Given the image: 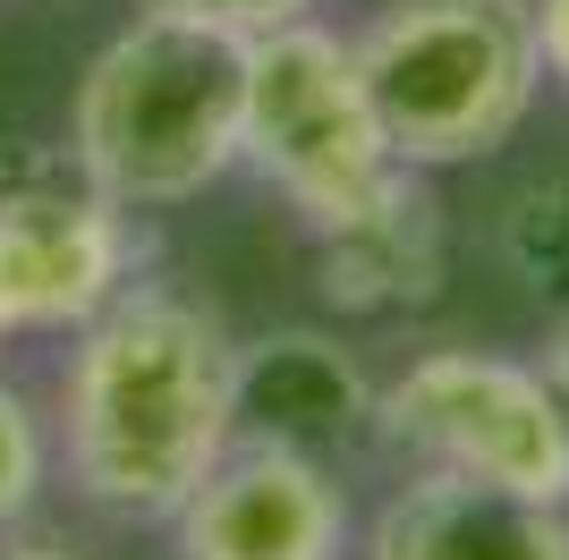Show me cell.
Returning a JSON list of instances; mask_svg holds the SVG:
<instances>
[{
  "instance_id": "obj_1",
  "label": "cell",
  "mask_w": 569,
  "mask_h": 560,
  "mask_svg": "<svg viewBox=\"0 0 569 560\" xmlns=\"http://www.w3.org/2000/svg\"><path fill=\"white\" fill-rule=\"evenodd\" d=\"M60 467L86 510L119 527H170L238 442V340L204 298L128 280L60 357Z\"/></svg>"
},
{
  "instance_id": "obj_3",
  "label": "cell",
  "mask_w": 569,
  "mask_h": 560,
  "mask_svg": "<svg viewBox=\"0 0 569 560\" xmlns=\"http://www.w3.org/2000/svg\"><path fill=\"white\" fill-rule=\"evenodd\" d=\"M349 43L391 153L426 179L501 153L545 93L527 0H382Z\"/></svg>"
},
{
  "instance_id": "obj_17",
  "label": "cell",
  "mask_w": 569,
  "mask_h": 560,
  "mask_svg": "<svg viewBox=\"0 0 569 560\" xmlns=\"http://www.w3.org/2000/svg\"><path fill=\"white\" fill-rule=\"evenodd\" d=\"M0 340H9V331H0Z\"/></svg>"
},
{
  "instance_id": "obj_6",
  "label": "cell",
  "mask_w": 569,
  "mask_h": 560,
  "mask_svg": "<svg viewBox=\"0 0 569 560\" xmlns=\"http://www.w3.org/2000/svg\"><path fill=\"white\" fill-rule=\"evenodd\" d=\"M137 212L60 153L0 162V331H77L137 280Z\"/></svg>"
},
{
  "instance_id": "obj_5",
  "label": "cell",
  "mask_w": 569,
  "mask_h": 560,
  "mask_svg": "<svg viewBox=\"0 0 569 560\" xmlns=\"http://www.w3.org/2000/svg\"><path fill=\"white\" fill-rule=\"evenodd\" d=\"M375 450L408 476H468L527 501H569V424L545 391V366L501 349H426L382 382Z\"/></svg>"
},
{
  "instance_id": "obj_8",
  "label": "cell",
  "mask_w": 569,
  "mask_h": 560,
  "mask_svg": "<svg viewBox=\"0 0 569 560\" xmlns=\"http://www.w3.org/2000/svg\"><path fill=\"white\" fill-rule=\"evenodd\" d=\"M375 417H382V382L340 331L281 323L238 340V442H272L340 467L349 450L375 442Z\"/></svg>"
},
{
  "instance_id": "obj_11",
  "label": "cell",
  "mask_w": 569,
  "mask_h": 560,
  "mask_svg": "<svg viewBox=\"0 0 569 560\" xmlns=\"http://www.w3.org/2000/svg\"><path fill=\"white\" fill-rule=\"evenodd\" d=\"M493 256L527 298H561L569 306V162L536 170V179H519L501 196Z\"/></svg>"
},
{
  "instance_id": "obj_14",
  "label": "cell",
  "mask_w": 569,
  "mask_h": 560,
  "mask_svg": "<svg viewBox=\"0 0 569 560\" xmlns=\"http://www.w3.org/2000/svg\"><path fill=\"white\" fill-rule=\"evenodd\" d=\"M536 9V60H545V86L569 93V0H527Z\"/></svg>"
},
{
  "instance_id": "obj_10",
  "label": "cell",
  "mask_w": 569,
  "mask_h": 560,
  "mask_svg": "<svg viewBox=\"0 0 569 560\" xmlns=\"http://www.w3.org/2000/svg\"><path fill=\"white\" fill-rule=\"evenodd\" d=\"M366 560H569V501L468 476H408L366 518Z\"/></svg>"
},
{
  "instance_id": "obj_4",
  "label": "cell",
  "mask_w": 569,
  "mask_h": 560,
  "mask_svg": "<svg viewBox=\"0 0 569 560\" xmlns=\"http://www.w3.org/2000/svg\"><path fill=\"white\" fill-rule=\"evenodd\" d=\"M238 170H256L307 221V238L332 230L340 212H357L400 170L349 34H332L315 18H289V26L247 43V137H238Z\"/></svg>"
},
{
  "instance_id": "obj_2",
  "label": "cell",
  "mask_w": 569,
  "mask_h": 560,
  "mask_svg": "<svg viewBox=\"0 0 569 560\" xmlns=\"http://www.w3.org/2000/svg\"><path fill=\"white\" fill-rule=\"evenodd\" d=\"M247 43L256 34L238 26L144 0L77 77L69 153L86 179L128 212L196 204L213 179H230L247 137Z\"/></svg>"
},
{
  "instance_id": "obj_15",
  "label": "cell",
  "mask_w": 569,
  "mask_h": 560,
  "mask_svg": "<svg viewBox=\"0 0 569 560\" xmlns=\"http://www.w3.org/2000/svg\"><path fill=\"white\" fill-rule=\"evenodd\" d=\"M536 366H545V391H552V408H561V424H569V306H561V323L545 331V357H536Z\"/></svg>"
},
{
  "instance_id": "obj_9",
  "label": "cell",
  "mask_w": 569,
  "mask_h": 560,
  "mask_svg": "<svg viewBox=\"0 0 569 560\" xmlns=\"http://www.w3.org/2000/svg\"><path fill=\"white\" fill-rule=\"evenodd\" d=\"M451 272V230L433 204L426 170H391L357 212H340L332 230H315V289L349 323H408L442 298Z\"/></svg>"
},
{
  "instance_id": "obj_7",
  "label": "cell",
  "mask_w": 569,
  "mask_h": 560,
  "mask_svg": "<svg viewBox=\"0 0 569 560\" xmlns=\"http://www.w3.org/2000/svg\"><path fill=\"white\" fill-rule=\"evenodd\" d=\"M349 492L340 467L272 442H230L221 467L170 510L179 560H349Z\"/></svg>"
},
{
  "instance_id": "obj_13",
  "label": "cell",
  "mask_w": 569,
  "mask_h": 560,
  "mask_svg": "<svg viewBox=\"0 0 569 560\" xmlns=\"http://www.w3.org/2000/svg\"><path fill=\"white\" fill-rule=\"evenodd\" d=\"M153 9H188V18L238 26V34H272L289 18H315V0H153Z\"/></svg>"
},
{
  "instance_id": "obj_12",
  "label": "cell",
  "mask_w": 569,
  "mask_h": 560,
  "mask_svg": "<svg viewBox=\"0 0 569 560\" xmlns=\"http://www.w3.org/2000/svg\"><path fill=\"white\" fill-rule=\"evenodd\" d=\"M51 459H60L51 424L34 417V399L0 373V536H18L26 518H34V501H43V484H51Z\"/></svg>"
},
{
  "instance_id": "obj_16",
  "label": "cell",
  "mask_w": 569,
  "mask_h": 560,
  "mask_svg": "<svg viewBox=\"0 0 569 560\" xmlns=\"http://www.w3.org/2000/svg\"><path fill=\"white\" fill-rule=\"evenodd\" d=\"M0 560H86V552H69L60 536H26L18 527V536H0Z\"/></svg>"
}]
</instances>
